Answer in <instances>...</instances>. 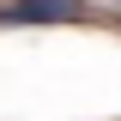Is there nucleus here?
I'll return each mask as SVG.
<instances>
[{
  "label": "nucleus",
  "mask_w": 121,
  "mask_h": 121,
  "mask_svg": "<svg viewBox=\"0 0 121 121\" xmlns=\"http://www.w3.org/2000/svg\"><path fill=\"white\" fill-rule=\"evenodd\" d=\"M79 12V0H12L0 6V18H24V24H67Z\"/></svg>",
  "instance_id": "obj_1"
}]
</instances>
